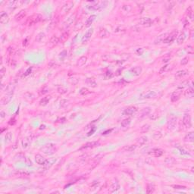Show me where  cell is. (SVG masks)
Wrapping results in <instances>:
<instances>
[{
  "label": "cell",
  "instance_id": "6da1fadb",
  "mask_svg": "<svg viewBox=\"0 0 194 194\" xmlns=\"http://www.w3.org/2000/svg\"><path fill=\"white\" fill-rule=\"evenodd\" d=\"M56 150H57V149L55 147V145L53 143L46 144L40 149V151L43 152L46 155H52L56 152Z\"/></svg>",
  "mask_w": 194,
  "mask_h": 194
},
{
  "label": "cell",
  "instance_id": "9c48e42d",
  "mask_svg": "<svg viewBox=\"0 0 194 194\" xmlns=\"http://www.w3.org/2000/svg\"><path fill=\"white\" fill-rule=\"evenodd\" d=\"M140 24L143 26H145V27H149L151 26L152 24V20L149 18H142L140 21H139Z\"/></svg>",
  "mask_w": 194,
  "mask_h": 194
},
{
  "label": "cell",
  "instance_id": "d6a6232c",
  "mask_svg": "<svg viewBox=\"0 0 194 194\" xmlns=\"http://www.w3.org/2000/svg\"><path fill=\"white\" fill-rule=\"evenodd\" d=\"M168 33H163V34L160 35L159 36H158V38H157L156 40L155 41V43L157 44V43H161V42H163L164 40L168 36Z\"/></svg>",
  "mask_w": 194,
  "mask_h": 194
},
{
  "label": "cell",
  "instance_id": "7bdbcfd3",
  "mask_svg": "<svg viewBox=\"0 0 194 194\" xmlns=\"http://www.w3.org/2000/svg\"><path fill=\"white\" fill-rule=\"evenodd\" d=\"M155 191V186L153 184H148L146 187V193H152Z\"/></svg>",
  "mask_w": 194,
  "mask_h": 194
},
{
  "label": "cell",
  "instance_id": "be15d7a7",
  "mask_svg": "<svg viewBox=\"0 0 194 194\" xmlns=\"http://www.w3.org/2000/svg\"><path fill=\"white\" fill-rule=\"evenodd\" d=\"M143 52V49H142V48H140V49H138V50L137 51V52L138 54H140V55H142Z\"/></svg>",
  "mask_w": 194,
  "mask_h": 194
},
{
  "label": "cell",
  "instance_id": "ba28073f",
  "mask_svg": "<svg viewBox=\"0 0 194 194\" xmlns=\"http://www.w3.org/2000/svg\"><path fill=\"white\" fill-rule=\"evenodd\" d=\"M12 96H13V94L12 93H6V95L5 96H3L1 99V105H7L11 100Z\"/></svg>",
  "mask_w": 194,
  "mask_h": 194
},
{
  "label": "cell",
  "instance_id": "ffe728a7",
  "mask_svg": "<svg viewBox=\"0 0 194 194\" xmlns=\"http://www.w3.org/2000/svg\"><path fill=\"white\" fill-rule=\"evenodd\" d=\"M86 83L88 85L89 87H91L93 88H95L97 87V83L96 82L95 79L93 78V77H90V78H87L86 80Z\"/></svg>",
  "mask_w": 194,
  "mask_h": 194
},
{
  "label": "cell",
  "instance_id": "681fc988",
  "mask_svg": "<svg viewBox=\"0 0 194 194\" xmlns=\"http://www.w3.org/2000/svg\"><path fill=\"white\" fill-rule=\"evenodd\" d=\"M90 92H89V90H88V89H87V88H82L80 90V93L81 94V95H87V94H88Z\"/></svg>",
  "mask_w": 194,
  "mask_h": 194
},
{
  "label": "cell",
  "instance_id": "bcb514c9",
  "mask_svg": "<svg viewBox=\"0 0 194 194\" xmlns=\"http://www.w3.org/2000/svg\"><path fill=\"white\" fill-rule=\"evenodd\" d=\"M19 3H21V2H18V1H12V2H9L8 6H9L10 8L14 7V8H15L17 6H18Z\"/></svg>",
  "mask_w": 194,
  "mask_h": 194
},
{
  "label": "cell",
  "instance_id": "7c38bea8",
  "mask_svg": "<svg viewBox=\"0 0 194 194\" xmlns=\"http://www.w3.org/2000/svg\"><path fill=\"white\" fill-rule=\"evenodd\" d=\"M35 160H36V162L37 163L38 165H44L46 164V159H45L43 155H41L40 154L36 155Z\"/></svg>",
  "mask_w": 194,
  "mask_h": 194
},
{
  "label": "cell",
  "instance_id": "f546056e",
  "mask_svg": "<svg viewBox=\"0 0 194 194\" xmlns=\"http://www.w3.org/2000/svg\"><path fill=\"white\" fill-rule=\"evenodd\" d=\"M186 39V34L184 32H182L178 36H177V44H181L183 43L184 40Z\"/></svg>",
  "mask_w": 194,
  "mask_h": 194
},
{
  "label": "cell",
  "instance_id": "52a82bcc",
  "mask_svg": "<svg viewBox=\"0 0 194 194\" xmlns=\"http://www.w3.org/2000/svg\"><path fill=\"white\" fill-rule=\"evenodd\" d=\"M183 124L186 128H190L192 126L191 117L189 114H185L183 118Z\"/></svg>",
  "mask_w": 194,
  "mask_h": 194
},
{
  "label": "cell",
  "instance_id": "f5cc1de1",
  "mask_svg": "<svg viewBox=\"0 0 194 194\" xmlns=\"http://www.w3.org/2000/svg\"><path fill=\"white\" fill-rule=\"evenodd\" d=\"M173 187H174V189H176V190H184V189H186V187L180 186V185H174Z\"/></svg>",
  "mask_w": 194,
  "mask_h": 194
},
{
  "label": "cell",
  "instance_id": "277c9868",
  "mask_svg": "<svg viewBox=\"0 0 194 194\" xmlns=\"http://www.w3.org/2000/svg\"><path fill=\"white\" fill-rule=\"evenodd\" d=\"M74 7V2H67L66 3H65L61 9V13L62 15H65V14H67L68 12H69L71 8Z\"/></svg>",
  "mask_w": 194,
  "mask_h": 194
},
{
  "label": "cell",
  "instance_id": "e575fe53",
  "mask_svg": "<svg viewBox=\"0 0 194 194\" xmlns=\"http://www.w3.org/2000/svg\"><path fill=\"white\" fill-rule=\"evenodd\" d=\"M15 89V86L14 84L10 83L9 85H8V87H6V93H14V90Z\"/></svg>",
  "mask_w": 194,
  "mask_h": 194
},
{
  "label": "cell",
  "instance_id": "836d02e7",
  "mask_svg": "<svg viewBox=\"0 0 194 194\" xmlns=\"http://www.w3.org/2000/svg\"><path fill=\"white\" fill-rule=\"evenodd\" d=\"M193 95H194V90L192 87H189L184 92V96H187V97H190V98H191V97L193 96Z\"/></svg>",
  "mask_w": 194,
  "mask_h": 194
},
{
  "label": "cell",
  "instance_id": "d6986e66",
  "mask_svg": "<svg viewBox=\"0 0 194 194\" xmlns=\"http://www.w3.org/2000/svg\"><path fill=\"white\" fill-rule=\"evenodd\" d=\"M31 141H32V140H31L30 137H25V138H24V139L22 140V142H21V143H22V147H23L24 149H26V148L29 147V146L30 145Z\"/></svg>",
  "mask_w": 194,
  "mask_h": 194
},
{
  "label": "cell",
  "instance_id": "4316f807",
  "mask_svg": "<svg viewBox=\"0 0 194 194\" xmlns=\"http://www.w3.org/2000/svg\"><path fill=\"white\" fill-rule=\"evenodd\" d=\"M119 189H120L119 184L118 183V182H115V183H113L111 185L110 188H109V192H110V193H115V192L118 191Z\"/></svg>",
  "mask_w": 194,
  "mask_h": 194
},
{
  "label": "cell",
  "instance_id": "7dc6e473",
  "mask_svg": "<svg viewBox=\"0 0 194 194\" xmlns=\"http://www.w3.org/2000/svg\"><path fill=\"white\" fill-rule=\"evenodd\" d=\"M58 92L61 94H64V93H66L68 92V90H67V88H65L64 87H58Z\"/></svg>",
  "mask_w": 194,
  "mask_h": 194
},
{
  "label": "cell",
  "instance_id": "f35d334b",
  "mask_svg": "<svg viewBox=\"0 0 194 194\" xmlns=\"http://www.w3.org/2000/svg\"><path fill=\"white\" fill-rule=\"evenodd\" d=\"M162 137V133L161 131H155L153 133V138L156 140H159Z\"/></svg>",
  "mask_w": 194,
  "mask_h": 194
},
{
  "label": "cell",
  "instance_id": "2e32d148",
  "mask_svg": "<svg viewBox=\"0 0 194 194\" xmlns=\"http://www.w3.org/2000/svg\"><path fill=\"white\" fill-rule=\"evenodd\" d=\"M100 145V143L97 141H92V142H89L87 143H86L84 145V146H83V149H87V148H94L96 146H99Z\"/></svg>",
  "mask_w": 194,
  "mask_h": 194
},
{
  "label": "cell",
  "instance_id": "f6af8a7d",
  "mask_svg": "<svg viewBox=\"0 0 194 194\" xmlns=\"http://www.w3.org/2000/svg\"><path fill=\"white\" fill-rule=\"evenodd\" d=\"M58 42H59V39L56 36H53L50 40V43L52 45H56V44H58Z\"/></svg>",
  "mask_w": 194,
  "mask_h": 194
},
{
  "label": "cell",
  "instance_id": "7a4b0ae2",
  "mask_svg": "<svg viewBox=\"0 0 194 194\" xmlns=\"http://www.w3.org/2000/svg\"><path fill=\"white\" fill-rule=\"evenodd\" d=\"M89 3H90V5H87V8L90 10H93V11H97L101 9L102 7H104V3H106V2H89Z\"/></svg>",
  "mask_w": 194,
  "mask_h": 194
},
{
  "label": "cell",
  "instance_id": "8fae6325",
  "mask_svg": "<svg viewBox=\"0 0 194 194\" xmlns=\"http://www.w3.org/2000/svg\"><path fill=\"white\" fill-rule=\"evenodd\" d=\"M137 111V108L134 106H130L127 108L124 111V115H132L134 113H136Z\"/></svg>",
  "mask_w": 194,
  "mask_h": 194
},
{
  "label": "cell",
  "instance_id": "db71d44e",
  "mask_svg": "<svg viewBox=\"0 0 194 194\" xmlns=\"http://www.w3.org/2000/svg\"><path fill=\"white\" fill-rule=\"evenodd\" d=\"M48 91V87H44V88L42 89V90L40 92V95H43V94H45V93H47Z\"/></svg>",
  "mask_w": 194,
  "mask_h": 194
},
{
  "label": "cell",
  "instance_id": "5b68a950",
  "mask_svg": "<svg viewBox=\"0 0 194 194\" xmlns=\"http://www.w3.org/2000/svg\"><path fill=\"white\" fill-rule=\"evenodd\" d=\"M177 33H178L177 30H174L172 33H171L170 34L168 33V36H167V37L164 40L163 43H172V42L176 39V36H177Z\"/></svg>",
  "mask_w": 194,
  "mask_h": 194
},
{
  "label": "cell",
  "instance_id": "6f0895ef",
  "mask_svg": "<svg viewBox=\"0 0 194 194\" xmlns=\"http://www.w3.org/2000/svg\"><path fill=\"white\" fill-rule=\"evenodd\" d=\"M24 159H25V162L27 164V165H29V166H31V165H32V162H31V161L28 159V158H25V157H24Z\"/></svg>",
  "mask_w": 194,
  "mask_h": 194
},
{
  "label": "cell",
  "instance_id": "91938a15",
  "mask_svg": "<svg viewBox=\"0 0 194 194\" xmlns=\"http://www.w3.org/2000/svg\"><path fill=\"white\" fill-rule=\"evenodd\" d=\"M66 55H67V51L66 50H63L62 52L60 53V56L61 57H65V56H66Z\"/></svg>",
  "mask_w": 194,
  "mask_h": 194
},
{
  "label": "cell",
  "instance_id": "94428289",
  "mask_svg": "<svg viewBox=\"0 0 194 194\" xmlns=\"http://www.w3.org/2000/svg\"><path fill=\"white\" fill-rule=\"evenodd\" d=\"M31 70H32V68H29L27 70V71H26L25 74H24V76H27V75L30 74V72H31Z\"/></svg>",
  "mask_w": 194,
  "mask_h": 194
},
{
  "label": "cell",
  "instance_id": "5bb4252c",
  "mask_svg": "<svg viewBox=\"0 0 194 194\" xmlns=\"http://www.w3.org/2000/svg\"><path fill=\"white\" fill-rule=\"evenodd\" d=\"M9 21V17L7 13L2 11L0 15V22L2 24H6Z\"/></svg>",
  "mask_w": 194,
  "mask_h": 194
},
{
  "label": "cell",
  "instance_id": "44dd1931",
  "mask_svg": "<svg viewBox=\"0 0 194 194\" xmlns=\"http://www.w3.org/2000/svg\"><path fill=\"white\" fill-rule=\"evenodd\" d=\"M165 163L168 166H172L176 163V160L173 157H167L165 159Z\"/></svg>",
  "mask_w": 194,
  "mask_h": 194
},
{
  "label": "cell",
  "instance_id": "603a6c76",
  "mask_svg": "<svg viewBox=\"0 0 194 194\" xmlns=\"http://www.w3.org/2000/svg\"><path fill=\"white\" fill-rule=\"evenodd\" d=\"M184 141L185 142H188V143H192L193 142L194 140V133L193 132H190L188 133L184 137Z\"/></svg>",
  "mask_w": 194,
  "mask_h": 194
},
{
  "label": "cell",
  "instance_id": "83f0119b",
  "mask_svg": "<svg viewBox=\"0 0 194 194\" xmlns=\"http://www.w3.org/2000/svg\"><path fill=\"white\" fill-rule=\"evenodd\" d=\"M50 99H51V96H48L43 97V98L40 101V105H43V106H45V105H46L48 103V102L50 101Z\"/></svg>",
  "mask_w": 194,
  "mask_h": 194
},
{
  "label": "cell",
  "instance_id": "ab89813d",
  "mask_svg": "<svg viewBox=\"0 0 194 194\" xmlns=\"http://www.w3.org/2000/svg\"><path fill=\"white\" fill-rule=\"evenodd\" d=\"M24 98H25L27 100L31 102L34 99V96L30 93H26L25 94H24Z\"/></svg>",
  "mask_w": 194,
  "mask_h": 194
},
{
  "label": "cell",
  "instance_id": "60d3db41",
  "mask_svg": "<svg viewBox=\"0 0 194 194\" xmlns=\"http://www.w3.org/2000/svg\"><path fill=\"white\" fill-rule=\"evenodd\" d=\"M11 140H12V133L11 132H8L5 137V141L6 143H8L11 141Z\"/></svg>",
  "mask_w": 194,
  "mask_h": 194
},
{
  "label": "cell",
  "instance_id": "f907efd6",
  "mask_svg": "<svg viewBox=\"0 0 194 194\" xmlns=\"http://www.w3.org/2000/svg\"><path fill=\"white\" fill-rule=\"evenodd\" d=\"M188 62H189V58L187 57H185V58H184L183 59H182V61L180 62V65H187L188 63Z\"/></svg>",
  "mask_w": 194,
  "mask_h": 194
},
{
  "label": "cell",
  "instance_id": "ee69618b",
  "mask_svg": "<svg viewBox=\"0 0 194 194\" xmlns=\"http://www.w3.org/2000/svg\"><path fill=\"white\" fill-rule=\"evenodd\" d=\"M150 129V125L149 124H144L143 126H142L141 127V133H147Z\"/></svg>",
  "mask_w": 194,
  "mask_h": 194
},
{
  "label": "cell",
  "instance_id": "484cf974",
  "mask_svg": "<svg viewBox=\"0 0 194 194\" xmlns=\"http://www.w3.org/2000/svg\"><path fill=\"white\" fill-rule=\"evenodd\" d=\"M87 61V56H82V57H80L78 59L77 62V65L79 66V67H82V66H83L85 64H86Z\"/></svg>",
  "mask_w": 194,
  "mask_h": 194
},
{
  "label": "cell",
  "instance_id": "b9f144b4",
  "mask_svg": "<svg viewBox=\"0 0 194 194\" xmlns=\"http://www.w3.org/2000/svg\"><path fill=\"white\" fill-rule=\"evenodd\" d=\"M151 112V108L147 107V108H145L143 109V111H142V116L144 117V116H147L149 115V113Z\"/></svg>",
  "mask_w": 194,
  "mask_h": 194
},
{
  "label": "cell",
  "instance_id": "3957f363",
  "mask_svg": "<svg viewBox=\"0 0 194 194\" xmlns=\"http://www.w3.org/2000/svg\"><path fill=\"white\" fill-rule=\"evenodd\" d=\"M177 124V117L174 115H171L168 121V128L170 130H173L175 129Z\"/></svg>",
  "mask_w": 194,
  "mask_h": 194
},
{
  "label": "cell",
  "instance_id": "7402d4cb",
  "mask_svg": "<svg viewBox=\"0 0 194 194\" xmlns=\"http://www.w3.org/2000/svg\"><path fill=\"white\" fill-rule=\"evenodd\" d=\"M55 162H56V159H54V158H51V159H49L48 160H46V164L44 165L45 168H46V169L50 168L53 165V164H55Z\"/></svg>",
  "mask_w": 194,
  "mask_h": 194
},
{
  "label": "cell",
  "instance_id": "ac0fdd59",
  "mask_svg": "<svg viewBox=\"0 0 194 194\" xmlns=\"http://www.w3.org/2000/svg\"><path fill=\"white\" fill-rule=\"evenodd\" d=\"M163 152H164L163 150L161 149H152L151 152H149V153L150 155L155 156V157H160V156L162 155Z\"/></svg>",
  "mask_w": 194,
  "mask_h": 194
},
{
  "label": "cell",
  "instance_id": "6125c7cd",
  "mask_svg": "<svg viewBox=\"0 0 194 194\" xmlns=\"http://www.w3.org/2000/svg\"><path fill=\"white\" fill-rule=\"evenodd\" d=\"M15 124V118H12V119H11V120L9 121V124L13 125V124Z\"/></svg>",
  "mask_w": 194,
  "mask_h": 194
},
{
  "label": "cell",
  "instance_id": "11a10c76",
  "mask_svg": "<svg viewBox=\"0 0 194 194\" xmlns=\"http://www.w3.org/2000/svg\"><path fill=\"white\" fill-rule=\"evenodd\" d=\"M168 67V65H165L164 67H162L161 69H160V71H159V74H162V73H164L165 71H166V69H167V68Z\"/></svg>",
  "mask_w": 194,
  "mask_h": 194
},
{
  "label": "cell",
  "instance_id": "f1b7e54d",
  "mask_svg": "<svg viewBox=\"0 0 194 194\" xmlns=\"http://www.w3.org/2000/svg\"><path fill=\"white\" fill-rule=\"evenodd\" d=\"M156 96H157V93L155 91H149L148 93H146L144 95L143 98L144 99H152V98H155Z\"/></svg>",
  "mask_w": 194,
  "mask_h": 194
},
{
  "label": "cell",
  "instance_id": "9f6ffc18",
  "mask_svg": "<svg viewBox=\"0 0 194 194\" xmlns=\"http://www.w3.org/2000/svg\"><path fill=\"white\" fill-rule=\"evenodd\" d=\"M158 118H159V115H158L157 113H154L153 115H152V116L150 117V119L151 120H156Z\"/></svg>",
  "mask_w": 194,
  "mask_h": 194
},
{
  "label": "cell",
  "instance_id": "e0dca14e",
  "mask_svg": "<svg viewBox=\"0 0 194 194\" xmlns=\"http://www.w3.org/2000/svg\"><path fill=\"white\" fill-rule=\"evenodd\" d=\"M143 71V69L140 66H136L133 67L130 69V72L132 73L133 74H134L136 76H139L141 74V73Z\"/></svg>",
  "mask_w": 194,
  "mask_h": 194
},
{
  "label": "cell",
  "instance_id": "d590c367",
  "mask_svg": "<svg viewBox=\"0 0 194 194\" xmlns=\"http://www.w3.org/2000/svg\"><path fill=\"white\" fill-rule=\"evenodd\" d=\"M96 15H91L87 20V21H86V27H90L91 24H93V22L95 21V19H96Z\"/></svg>",
  "mask_w": 194,
  "mask_h": 194
},
{
  "label": "cell",
  "instance_id": "9a60e30c",
  "mask_svg": "<svg viewBox=\"0 0 194 194\" xmlns=\"http://www.w3.org/2000/svg\"><path fill=\"white\" fill-rule=\"evenodd\" d=\"M182 92L181 91H175L172 94H171V102H175L179 100V99L180 98V95H181Z\"/></svg>",
  "mask_w": 194,
  "mask_h": 194
},
{
  "label": "cell",
  "instance_id": "1f68e13d",
  "mask_svg": "<svg viewBox=\"0 0 194 194\" xmlns=\"http://www.w3.org/2000/svg\"><path fill=\"white\" fill-rule=\"evenodd\" d=\"M137 141L140 146H143L148 142V137L146 136H143V137H140L139 139H137Z\"/></svg>",
  "mask_w": 194,
  "mask_h": 194
},
{
  "label": "cell",
  "instance_id": "c3c4849f",
  "mask_svg": "<svg viewBox=\"0 0 194 194\" xmlns=\"http://www.w3.org/2000/svg\"><path fill=\"white\" fill-rule=\"evenodd\" d=\"M68 104V100L67 99H62L60 101V106L61 107H65Z\"/></svg>",
  "mask_w": 194,
  "mask_h": 194
},
{
  "label": "cell",
  "instance_id": "03108f58",
  "mask_svg": "<svg viewBox=\"0 0 194 194\" xmlns=\"http://www.w3.org/2000/svg\"><path fill=\"white\" fill-rule=\"evenodd\" d=\"M169 60H170V58H164L163 59V62H168Z\"/></svg>",
  "mask_w": 194,
  "mask_h": 194
},
{
  "label": "cell",
  "instance_id": "d4e9b609",
  "mask_svg": "<svg viewBox=\"0 0 194 194\" xmlns=\"http://www.w3.org/2000/svg\"><path fill=\"white\" fill-rule=\"evenodd\" d=\"M137 149V145H128L125 146L124 147L122 148V151L125 152H133Z\"/></svg>",
  "mask_w": 194,
  "mask_h": 194
},
{
  "label": "cell",
  "instance_id": "8992f818",
  "mask_svg": "<svg viewBox=\"0 0 194 194\" xmlns=\"http://www.w3.org/2000/svg\"><path fill=\"white\" fill-rule=\"evenodd\" d=\"M75 20V15H71L70 17H68L64 22H63V24H62V26H63V28L65 30V29H68L71 24L74 23Z\"/></svg>",
  "mask_w": 194,
  "mask_h": 194
},
{
  "label": "cell",
  "instance_id": "680465c9",
  "mask_svg": "<svg viewBox=\"0 0 194 194\" xmlns=\"http://www.w3.org/2000/svg\"><path fill=\"white\" fill-rule=\"evenodd\" d=\"M5 68H2L1 71H0V74H1V77H2V78L3 77V76H4V74H5Z\"/></svg>",
  "mask_w": 194,
  "mask_h": 194
},
{
  "label": "cell",
  "instance_id": "e7e4bbea",
  "mask_svg": "<svg viewBox=\"0 0 194 194\" xmlns=\"http://www.w3.org/2000/svg\"><path fill=\"white\" fill-rule=\"evenodd\" d=\"M0 115H1V118H5V113L3 112V111H2L1 112H0Z\"/></svg>",
  "mask_w": 194,
  "mask_h": 194
},
{
  "label": "cell",
  "instance_id": "74e56055",
  "mask_svg": "<svg viewBox=\"0 0 194 194\" xmlns=\"http://www.w3.org/2000/svg\"><path fill=\"white\" fill-rule=\"evenodd\" d=\"M130 118H126V119H124L122 121H121V126L124 127H127L130 125Z\"/></svg>",
  "mask_w": 194,
  "mask_h": 194
},
{
  "label": "cell",
  "instance_id": "30bf717a",
  "mask_svg": "<svg viewBox=\"0 0 194 194\" xmlns=\"http://www.w3.org/2000/svg\"><path fill=\"white\" fill-rule=\"evenodd\" d=\"M43 20V16L41 15H34L31 18H30V23H29V25H33V24H36V23H39L41 21Z\"/></svg>",
  "mask_w": 194,
  "mask_h": 194
},
{
  "label": "cell",
  "instance_id": "8d00e7d4",
  "mask_svg": "<svg viewBox=\"0 0 194 194\" xmlns=\"http://www.w3.org/2000/svg\"><path fill=\"white\" fill-rule=\"evenodd\" d=\"M45 37V33L43 32H41L40 33H38L37 35H36V41L37 42V43H40L41 42Z\"/></svg>",
  "mask_w": 194,
  "mask_h": 194
},
{
  "label": "cell",
  "instance_id": "816d5d0a",
  "mask_svg": "<svg viewBox=\"0 0 194 194\" xmlns=\"http://www.w3.org/2000/svg\"><path fill=\"white\" fill-rule=\"evenodd\" d=\"M122 10L125 12H129L131 10V6L130 5H124L122 7Z\"/></svg>",
  "mask_w": 194,
  "mask_h": 194
},
{
  "label": "cell",
  "instance_id": "cb8c5ba5",
  "mask_svg": "<svg viewBox=\"0 0 194 194\" xmlns=\"http://www.w3.org/2000/svg\"><path fill=\"white\" fill-rule=\"evenodd\" d=\"M26 14H27V12H26L25 10H21L20 12H18V13L15 16V18L16 21H20L26 16Z\"/></svg>",
  "mask_w": 194,
  "mask_h": 194
},
{
  "label": "cell",
  "instance_id": "4fadbf2b",
  "mask_svg": "<svg viewBox=\"0 0 194 194\" xmlns=\"http://www.w3.org/2000/svg\"><path fill=\"white\" fill-rule=\"evenodd\" d=\"M93 30L94 29L93 28H91V29H89L86 33H85L84 36H83V43H86L87 42L90 38H91V36L93 33Z\"/></svg>",
  "mask_w": 194,
  "mask_h": 194
},
{
  "label": "cell",
  "instance_id": "4dcf8cb0",
  "mask_svg": "<svg viewBox=\"0 0 194 194\" xmlns=\"http://www.w3.org/2000/svg\"><path fill=\"white\" fill-rule=\"evenodd\" d=\"M188 74V72L187 71H184V70H181V71H178L177 73H176V74H175V77L176 78H181V77H183L186 75Z\"/></svg>",
  "mask_w": 194,
  "mask_h": 194
}]
</instances>
